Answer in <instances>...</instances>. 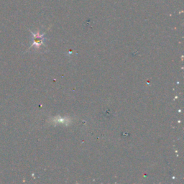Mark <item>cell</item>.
I'll return each mask as SVG.
<instances>
[{
    "instance_id": "6da1fadb",
    "label": "cell",
    "mask_w": 184,
    "mask_h": 184,
    "mask_svg": "<svg viewBox=\"0 0 184 184\" xmlns=\"http://www.w3.org/2000/svg\"><path fill=\"white\" fill-rule=\"evenodd\" d=\"M33 43L34 45H41L44 40V34H41L39 33H33Z\"/></svg>"
}]
</instances>
